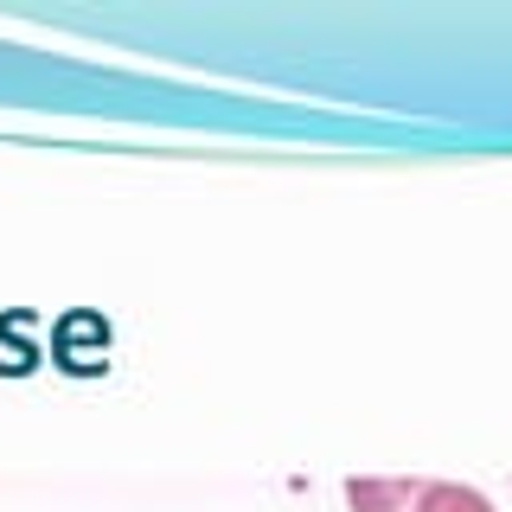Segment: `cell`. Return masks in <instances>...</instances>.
I'll return each instance as SVG.
<instances>
[{
	"label": "cell",
	"mask_w": 512,
	"mask_h": 512,
	"mask_svg": "<svg viewBox=\"0 0 512 512\" xmlns=\"http://www.w3.org/2000/svg\"><path fill=\"white\" fill-rule=\"evenodd\" d=\"M410 512H493V500L480 487H461V480H429Z\"/></svg>",
	"instance_id": "obj_3"
},
{
	"label": "cell",
	"mask_w": 512,
	"mask_h": 512,
	"mask_svg": "<svg viewBox=\"0 0 512 512\" xmlns=\"http://www.w3.org/2000/svg\"><path fill=\"white\" fill-rule=\"evenodd\" d=\"M423 487H429V480H372V474H352L346 480V506L352 512H410Z\"/></svg>",
	"instance_id": "obj_2"
},
{
	"label": "cell",
	"mask_w": 512,
	"mask_h": 512,
	"mask_svg": "<svg viewBox=\"0 0 512 512\" xmlns=\"http://www.w3.org/2000/svg\"><path fill=\"white\" fill-rule=\"evenodd\" d=\"M52 346H58V365H71V372H96L109 352V327L103 314H64L52 327Z\"/></svg>",
	"instance_id": "obj_1"
}]
</instances>
